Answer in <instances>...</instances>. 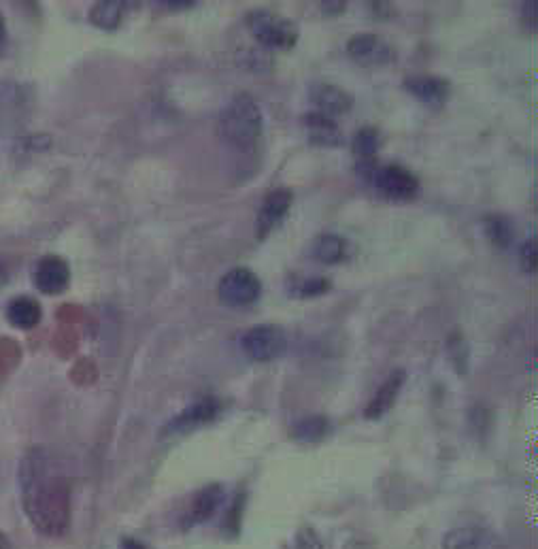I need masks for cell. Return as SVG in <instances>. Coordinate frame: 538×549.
<instances>
[{
  "instance_id": "6da1fadb",
  "label": "cell",
  "mask_w": 538,
  "mask_h": 549,
  "mask_svg": "<svg viewBox=\"0 0 538 549\" xmlns=\"http://www.w3.org/2000/svg\"><path fill=\"white\" fill-rule=\"evenodd\" d=\"M22 503L30 524L45 537H62L71 526L69 481L54 475L43 449H32L20 467Z\"/></svg>"
},
{
  "instance_id": "7a4b0ae2",
  "label": "cell",
  "mask_w": 538,
  "mask_h": 549,
  "mask_svg": "<svg viewBox=\"0 0 538 549\" xmlns=\"http://www.w3.org/2000/svg\"><path fill=\"white\" fill-rule=\"evenodd\" d=\"M262 130V109L249 94L234 96L220 115V135L237 152L245 154L256 149L258 141L262 139Z\"/></svg>"
},
{
  "instance_id": "3957f363",
  "label": "cell",
  "mask_w": 538,
  "mask_h": 549,
  "mask_svg": "<svg viewBox=\"0 0 538 549\" xmlns=\"http://www.w3.org/2000/svg\"><path fill=\"white\" fill-rule=\"evenodd\" d=\"M245 26L260 45L268 49H281V52L292 49L300 37L298 26L290 18H283V15L268 9L249 11Z\"/></svg>"
},
{
  "instance_id": "277c9868",
  "label": "cell",
  "mask_w": 538,
  "mask_h": 549,
  "mask_svg": "<svg viewBox=\"0 0 538 549\" xmlns=\"http://www.w3.org/2000/svg\"><path fill=\"white\" fill-rule=\"evenodd\" d=\"M217 294H220V301L226 307H249L258 303V298L262 296V281L254 271L247 269V266H237V269L228 271L220 279Z\"/></svg>"
},
{
  "instance_id": "5b68a950",
  "label": "cell",
  "mask_w": 538,
  "mask_h": 549,
  "mask_svg": "<svg viewBox=\"0 0 538 549\" xmlns=\"http://www.w3.org/2000/svg\"><path fill=\"white\" fill-rule=\"evenodd\" d=\"M241 347L254 362H273L288 352V337L275 324H260L245 332Z\"/></svg>"
},
{
  "instance_id": "8992f818",
  "label": "cell",
  "mask_w": 538,
  "mask_h": 549,
  "mask_svg": "<svg viewBox=\"0 0 538 549\" xmlns=\"http://www.w3.org/2000/svg\"><path fill=\"white\" fill-rule=\"evenodd\" d=\"M373 183L381 196L394 203H409L413 198H417L419 190H422L419 179L402 164L377 166L373 173Z\"/></svg>"
},
{
  "instance_id": "52a82bcc",
  "label": "cell",
  "mask_w": 538,
  "mask_h": 549,
  "mask_svg": "<svg viewBox=\"0 0 538 549\" xmlns=\"http://www.w3.org/2000/svg\"><path fill=\"white\" fill-rule=\"evenodd\" d=\"M32 284L47 296L64 294L71 286V266L62 256H43L32 269Z\"/></svg>"
},
{
  "instance_id": "ba28073f",
  "label": "cell",
  "mask_w": 538,
  "mask_h": 549,
  "mask_svg": "<svg viewBox=\"0 0 538 549\" xmlns=\"http://www.w3.org/2000/svg\"><path fill=\"white\" fill-rule=\"evenodd\" d=\"M347 54L353 62L362 66H385L396 58L390 43L375 35V32H358V35H353L347 43Z\"/></svg>"
},
{
  "instance_id": "9c48e42d",
  "label": "cell",
  "mask_w": 538,
  "mask_h": 549,
  "mask_svg": "<svg viewBox=\"0 0 538 549\" xmlns=\"http://www.w3.org/2000/svg\"><path fill=\"white\" fill-rule=\"evenodd\" d=\"M294 203V194L288 188H277L266 194L256 220V239L264 241L283 222Z\"/></svg>"
},
{
  "instance_id": "30bf717a",
  "label": "cell",
  "mask_w": 538,
  "mask_h": 549,
  "mask_svg": "<svg viewBox=\"0 0 538 549\" xmlns=\"http://www.w3.org/2000/svg\"><path fill=\"white\" fill-rule=\"evenodd\" d=\"M226 498V490L222 484H211V486H205L203 490H198L192 498V503L188 507V511L183 513V528L190 530L194 526H200L209 522L213 515L217 513V509L222 507Z\"/></svg>"
},
{
  "instance_id": "8fae6325",
  "label": "cell",
  "mask_w": 538,
  "mask_h": 549,
  "mask_svg": "<svg viewBox=\"0 0 538 549\" xmlns=\"http://www.w3.org/2000/svg\"><path fill=\"white\" fill-rule=\"evenodd\" d=\"M220 409H222V405L215 396H205V398H200V401H196L194 405L183 409L164 430L168 432V435H181V432H190L198 426H205V424L213 422L217 418V413H220Z\"/></svg>"
},
{
  "instance_id": "7c38bea8",
  "label": "cell",
  "mask_w": 538,
  "mask_h": 549,
  "mask_svg": "<svg viewBox=\"0 0 538 549\" xmlns=\"http://www.w3.org/2000/svg\"><path fill=\"white\" fill-rule=\"evenodd\" d=\"M443 549H504V543L490 528L460 526L443 537Z\"/></svg>"
},
{
  "instance_id": "4fadbf2b",
  "label": "cell",
  "mask_w": 538,
  "mask_h": 549,
  "mask_svg": "<svg viewBox=\"0 0 538 549\" xmlns=\"http://www.w3.org/2000/svg\"><path fill=\"white\" fill-rule=\"evenodd\" d=\"M311 103L317 107L315 111L328 115V118H339V115H347L353 109V96L334 83H315L309 92Z\"/></svg>"
},
{
  "instance_id": "5bb4252c",
  "label": "cell",
  "mask_w": 538,
  "mask_h": 549,
  "mask_svg": "<svg viewBox=\"0 0 538 549\" xmlns=\"http://www.w3.org/2000/svg\"><path fill=\"white\" fill-rule=\"evenodd\" d=\"M405 90L419 103L428 107H443L451 96V83L434 75H415L405 79Z\"/></svg>"
},
{
  "instance_id": "9a60e30c",
  "label": "cell",
  "mask_w": 538,
  "mask_h": 549,
  "mask_svg": "<svg viewBox=\"0 0 538 549\" xmlns=\"http://www.w3.org/2000/svg\"><path fill=\"white\" fill-rule=\"evenodd\" d=\"M405 381H407V373L402 369H396L388 379L383 381V386L377 390L373 401L366 405L364 418L366 420H381L383 415L396 405L398 394H400L402 386H405Z\"/></svg>"
},
{
  "instance_id": "2e32d148",
  "label": "cell",
  "mask_w": 538,
  "mask_h": 549,
  "mask_svg": "<svg viewBox=\"0 0 538 549\" xmlns=\"http://www.w3.org/2000/svg\"><path fill=\"white\" fill-rule=\"evenodd\" d=\"M302 124L307 128L309 135V143L317 145V147H341L345 143L343 132L332 118L328 115H322L317 111L307 113L305 118H302Z\"/></svg>"
},
{
  "instance_id": "e0dca14e",
  "label": "cell",
  "mask_w": 538,
  "mask_h": 549,
  "mask_svg": "<svg viewBox=\"0 0 538 549\" xmlns=\"http://www.w3.org/2000/svg\"><path fill=\"white\" fill-rule=\"evenodd\" d=\"M43 318V309L39 301L32 296H15L7 305V320L11 326L20 330L37 328Z\"/></svg>"
},
{
  "instance_id": "ac0fdd59",
  "label": "cell",
  "mask_w": 538,
  "mask_h": 549,
  "mask_svg": "<svg viewBox=\"0 0 538 549\" xmlns=\"http://www.w3.org/2000/svg\"><path fill=\"white\" fill-rule=\"evenodd\" d=\"M347 239L332 235V232H326V235H319L313 245H311V256L324 264H339L347 258Z\"/></svg>"
},
{
  "instance_id": "d6986e66",
  "label": "cell",
  "mask_w": 538,
  "mask_h": 549,
  "mask_svg": "<svg viewBox=\"0 0 538 549\" xmlns=\"http://www.w3.org/2000/svg\"><path fill=\"white\" fill-rule=\"evenodd\" d=\"M88 20L100 30L120 28L124 20V3L122 0H100V3L90 9Z\"/></svg>"
},
{
  "instance_id": "ffe728a7",
  "label": "cell",
  "mask_w": 538,
  "mask_h": 549,
  "mask_svg": "<svg viewBox=\"0 0 538 549\" xmlns=\"http://www.w3.org/2000/svg\"><path fill=\"white\" fill-rule=\"evenodd\" d=\"M330 422L324 415H309L292 428V439L298 443H319L328 437Z\"/></svg>"
},
{
  "instance_id": "44dd1931",
  "label": "cell",
  "mask_w": 538,
  "mask_h": 549,
  "mask_svg": "<svg viewBox=\"0 0 538 549\" xmlns=\"http://www.w3.org/2000/svg\"><path fill=\"white\" fill-rule=\"evenodd\" d=\"M485 226V235L496 247L507 249L513 243V226L507 218L502 215H487L483 220Z\"/></svg>"
},
{
  "instance_id": "7402d4cb",
  "label": "cell",
  "mask_w": 538,
  "mask_h": 549,
  "mask_svg": "<svg viewBox=\"0 0 538 549\" xmlns=\"http://www.w3.org/2000/svg\"><path fill=\"white\" fill-rule=\"evenodd\" d=\"M379 143H381L379 130L373 126H366L356 132V137H353V141H351V149L360 160H375V156L379 152Z\"/></svg>"
},
{
  "instance_id": "603a6c76",
  "label": "cell",
  "mask_w": 538,
  "mask_h": 549,
  "mask_svg": "<svg viewBox=\"0 0 538 549\" xmlns=\"http://www.w3.org/2000/svg\"><path fill=\"white\" fill-rule=\"evenodd\" d=\"M330 288H332L330 279H326L322 275H313V277L296 279L290 292H292V296H298V298H315V296H322V294L330 292Z\"/></svg>"
},
{
  "instance_id": "cb8c5ba5",
  "label": "cell",
  "mask_w": 538,
  "mask_h": 549,
  "mask_svg": "<svg viewBox=\"0 0 538 549\" xmlns=\"http://www.w3.org/2000/svg\"><path fill=\"white\" fill-rule=\"evenodd\" d=\"M22 358L20 345L13 339H0V381H5Z\"/></svg>"
},
{
  "instance_id": "d4e9b609",
  "label": "cell",
  "mask_w": 538,
  "mask_h": 549,
  "mask_svg": "<svg viewBox=\"0 0 538 549\" xmlns=\"http://www.w3.org/2000/svg\"><path fill=\"white\" fill-rule=\"evenodd\" d=\"M521 266H524V271L534 275L536 273V264H538V245L536 239H528L524 245H521Z\"/></svg>"
},
{
  "instance_id": "484cf974",
  "label": "cell",
  "mask_w": 538,
  "mask_h": 549,
  "mask_svg": "<svg viewBox=\"0 0 538 549\" xmlns=\"http://www.w3.org/2000/svg\"><path fill=\"white\" fill-rule=\"evenodd\" d=\"M296 549H322V541L313 530H300L296 537Z\"/></svg>"
},
{
  "instance_id": "4316f807",
  "label": "cell",
  "mask_w": 538,
  "mask_h": 549,
  "mask_svg": "<svg viewBox=\"0 0 538 549\" xmlns=\"http://www.w3.org/2000/svg\"><path fill=\"white\" fill-rule=\"evenodd\" d=\"M322 9L324 13L332 15V13H343L347 9V3L345 0H330V3H322Z\"/></svg>"
},
{
  "instance_id": "83f0119b",
  "label": "cell",
  "mask_w": 538,
  "mask_h": 549,
  "mask_svg": "<svg viewBox=\"0 0 538 549\" xmlns=\"http://www.w3.org/2000/svg\"><path fill=\"white\" fill-rule=\"evenodd\" d=\"M7 45V20H5V15L0 13V52H3Z\"/></svg>"
},
{
  "instance_id": "f1b7e54d",
  "label": "cell",
  "mask_w": 538,
  "mask_h": 549,
  "mask_svg": "<svg viewBox=\"0 0 538 549\" xmlns=\"http://www.w3.org/2000/svg\"><path fill=\"white\" fill-rule=\"evenodd\" d=\"M166 9H171V11H181V9H192L196 3H192V0H186V3H158Z\"/></svg>"
},
{
  "instance_id": "f546056e",
  "label": "cell",
  "mask_w": 538,
  "mask_h": 549,
  "mask_svg": "<svg viewBox=\"0 0 538 549\" xmlns=\"http://www.w3.org/2000/svg\"><path fill=\"white\" fill-rule=\"evenodd\" d=\"M524 20L534 28V3H524Z\"/></svg>"
},
{
  "instance_id": "4dcf8cb0",
  "label": "cell",
  "mask_w": 538,
  "mask_h": 549,
  "mask_svg": "<svg viewBox=\"0 0 538 549\" xmlns=\"http://www.w3.org/2000/svg\"><path fill=\"white\" fill-rule=\"evenodd\" d=\"M122 549H147V547L134 539H122Z\"/></svg>"
},
{
  "instance_id": "1f68e13d",
  "label": "cell",
  "mask_w": 538,
  "mask_h": 549,
  "mask_svg": "<svg viewBox=\"0 0 538 549\" xmlns=\"http://www.w3.org/2000/svg\"><path fill=\"white\" fill-rule=\"evenodd\" d=\"M0 549H13L11 541L5 537V532H0Z\"/></svg>"
},
{
  "instance_id": "d6a6232c",
  "label": "cell",
  "mask_w": 538,
  "mask_h": 549,
  "mask_svg": "<svg viewBox=\"0 0 538 549\" xmlns=\"http://www.w3.org/2000/svg\"><path fill=\"white\" fill-rule=\"evenodd\" d=\"M7 284V271L3 269V264H0V290Z\"/></svg>"
}]
</instances>
